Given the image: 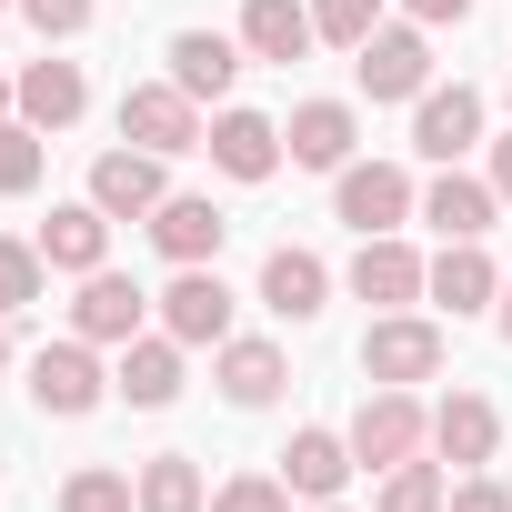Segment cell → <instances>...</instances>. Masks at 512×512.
<instances>
[{
	"label": "cell",
	"mask_w": 512,
	"mask_h": 512,
	"mask_svg": "<svg viewBox=\"0 0 512 512\" xmlns=\"http://www.w3.org/2000/svg\"><path fill=\"white\" fill-rule=\"evenodd\" d=\"M121 141H141V151L181 161V151H201V141H211V121H201V101H191L181 81H131V91H121Z\"/></svg>",
	"instance_id": "6da1fadb"
},
{
	"label": "cell",
	"mask_w": 512,
	"mask_h": 512,
	"mask_svg": "<svg viewBox=\"0 0 512 512\" xmlns=\"http://www.w3.org/2000/svg\"><path fill=\"white\" fill-rule=\"evenodd\" d=\"M332 211L372 241V231H402V221L422 211V191H412L402 161H342V171H332Z\"/></svg>",
	"instance_id": "7a4b0ae2"
},
{
	"label": "cell",
	"mask_w": 512,
	"mask_h": 512,
	"mask_svg": "<svg viewBox=\"0 0 512 512\" xmlns=\"http://www.w3.org/2000/svg\"><path fill=\"white\" fill-rule=\"evenodd\" d=\"M442 322H422V312H382L372 332H362V382H392V392H412V382H432L442 372Z\"/></svg>",
	"instance_id": "3957f363"
},
{
	"label": "cell",
	"mask_w": 512,
	"mask_h": 512,
	"mask_svg": "<svg viewBox=\"0 0 512 512\" xmlns=\"http://www.w3.org/2000/svg\"><path fill=\"white\" fill-rule=\"evenodd\" d=\"M422 442H432V412H422L412 392L372 382V392H362V412H352V462H362V472H392V462H412Z\"/></svg>",
	"instance_id": "277c9868"
},
{
	"label": "cell",
	"mask_w": 512,
	"mask_h": 512,
	"mask_svg": "<svg viewBox=\"0 0 512 512\" xmlns=\"http://www.w3.org/2000/svg\"><path fill=\"white\" fill-rule=\"evenodd\" d=\"M352 71H362L372 101H422V91H432V41H422V21H382V31L352 51Z\"/></svg>",
	"instance_id": "5b68a950"
},
{
	"label": "cell",
	"mask_w": 512,
	"mask_h": 512,
	"mask_svg": "<svg viewBox=\"0 0 512 512\" xmlns=\"http://www.w3.org/2000/svg\"><path fill=\"white\" fill-rule=\"evenodd\" d=\"M151 312H161V332H171L181 352H201V342L221 352V342H231V282H221L211 262H191V272H171V292H161Z\"/></svg>",
	"instance_id": "8992f818"
},
{
	"label": "cell",
	"mask_w": 512,
	"mask_h": 512,
	"mask_svg": "<svg viewBox=\"0 0 512 512\" xmlns=\"http://www.w3.org/2000/svg\"><path fill=\"white\" fill-rule=\"evenodd\" d=\"M91 352H101V342H81V332H71V342H41V352H31V402H41V412H61V422L101 412L111 372H101Z\"/></svg>",
	"instance_id": "52a82bcc"
},
{
	"label": "cell",
	"mask_w": 512,
	"mask_h": 512,
	"mask_svg": "<svg viewBox=\"0 0 512 512\" xmlns=\"http://www.w3.org/2000/svg\"><path fill=\"white\" fill-rule=\"evenodd\" d=\"M422 282H432V262H422L402 231H372V241L352 251V292H362L372 312H412V302H422Z\"/></svg>",
	"instance_id": "ba28073f"
},
{
	"label": "cell",
	"mask_w": 512,
	"mask_h": 512,
	"mask_svg": "<svg viewBox=\"0 0 512 512\" xmlns=\"http://www.w3.org/2000/svg\"><path fill=\"white\" fill-rule=\"evenodd\" d=\"M91 201H101L111 221H151V211L171 201V181H161V151H141V141L101 151V161H91Z\"/></svg>",
	"instance_id": "9c48e42d"
},
{
	"label": "cell",
	"mask_w": 512,
	"mask_h": 512,
	"mask_svg": "<svg viewBox=\"0 0 512 512\" xmlns=\"http://www.w3.org/2000/svg\"><path fill=\"white\" fill-rule=\"evenodd\" d=\"M141 322H151V292H141V282H121L111 262L81 272V302H71V332H81V342H111V352H121V342H141Z\"/></svg>",
	"instance_id": "30bf717a"
},
{
	"label": "cell",
	"mask_w": 512,
	"mask_h": 512,
	"mask_svg": "<svg viewBox=\"0 0 512 512\" xmlns=\"http://www.w3.org/2000/svg\"><path fill=\"white\" fill-rule=\"evenodd\" d=\"M412 151L442 161V171H452L462 151H482V91H462V81H452V91H422V101H412Z\"/></svg>",
	"instance_id": "8fae6325"
},
{
	"label": "cell",
	"mask_w": 512,
	"mask_h": 512,
	"mask_svg": "<svg viewBox=\"0 0 512 512\" xmlns=\"http://www.w3.org/2000/svg\"><path fill=\"white\" fill-rule=\"evenodd\" d=\"M151 241H161V262H171V272H191V262H221L231 221H221V201H201V191H171V201L151 211Z\"/></svg>",
	"instance_id": "7c38bea8"
},
{
	"label": "cell",
	"mask_w": 512,
	"mask_h": 512,
	"mask_svg": "<svg viewBox=\"0 0 512 512\" xmlns=\"http://www.w3.org/2000/svg\"><path fill=\"white\" fill-rule=\"evenodd\" d=\"M211 382H221L231 412H272L282 382H292V362H282V342H221L211 352Z\"/></svg>",
	"instance_id": "4fadbf2b"
},
{
	"label": "cell",
	"mask_w": 512,
	"mask_h": 512,
	"mask_svg": "<svg viewBox=\"0 0 512 512\" xmlns=\"http://www.w3.org/2000/svg\"><path fill=\"white\" fill-rule=\"evenodd\" d=\"M422 302H442L452 322H462V312H492V302H502L492 251H482V241H442V251H432V282H422Z\"/></svg>",
	"instance_id": "5bb4252c"
},
{
	"label": "cell",
	"mask_w": 512,
	"mask_h": 512,
	"mask_svg": "<svg viewBox=\"0 0 512 512\" xmlns=\"http://www.w3.org/2000/svg\"><path fill=\"white\" fill-rule=\"evenodd\" d=\"M81 111H91V81H81V61H61V41H51V51L21 71V121H31V131H71Z\"/></svg>",
	"instance_id": "9a60e30c"
},
{
	"label": "cell",
	"mask_w": 512,
	"mask_h": 512,
	"mask_svg": "<svg viewBox=\"0 0 512 512\" xmlns=\"http://www.w3.org/2000/svg\"><path fill=\"white\" fill-rule=\"evenodd\" d=\"M111 392H121L131 412H171V402H181V342H171V332H141V342H121V372H111Z\"/></svg>",
	"instance_id": "2e32d148"
},
{
	"label": "cell",
	"mask_w": 512,
	"mask_h": 512,
	"mask_svg": "<svg viewBox=\"0 0 512 512\" xmlns=\"http://www.w3.org/2000/svg\"><path fill=\"white\" fill-rule=\"evenodd\" d=\"M362 462H352V432H292V452H282V482H292V502H342V482H352Z\"/></svg>",
	"instance_id": "e0dca14e"
},
{
	"label": "cell",
	"mask_w": 512,
	"mask_h": 512,
	"mask_svg": "<svg viewBox=\"0 0 512 512\" xmlns=\"http://www.w3.org/2000/svg\"><path fill=\"white\" fill-rule=\"evenodd\" d=\"M201 151H211V161H221L231 181H272V171L292 161V151H282V121H262V111H221Z\"/></svg>",
	"instance_id": "ac0fdd59"
},
{
	"label": "cell",
	"mask_w": 512,
	"mask_h": 512,
	"mask_svg": "<svg viewBox=\"0 0 512 512\" xmlns=\"http://www.w3.org/2000/svg\"><path fill=\"white\" fill-rule=\"evenodd\" d=\"M322 302H332V272H322V251H272L262 262V312L272 322H322Z\"/></svg>",
	"instance_id": "d6986e66"
},
{
	"label": "cell",
	"mask_w": 512,
	"mask_h": 512,
	"mask_svg": "<svg viewBox=\"0 0 512 512\" xmlns=\"http://www.w3.org/2000/svg\"><path fill=\"white\" fill-rule=\"evenodd\" d=\"M241 31H171V81L191 91V101H221L231 81H241Z\"/></svg>",
	"instance_id": "ffe728a7"
},
{
	"label": "cell",
	"mask_w": 512,
	"mask_h": 512,
	"mask_svg": "<svg viewBox=\"0 0 512 512\" xmlns=\"http://www.w3.org/2000/svg\"><path fill=\"white\" fill-rule=\"evenodd\" d=\"M352 141H362L352 101H302V111L282 121V151H292L302 171H342V161H352Z\"/></svg>",
	"instance_id": "44dd1931"
},
{
	"label": "cell",
	"mask_w": 512,
	"mask_h": 512,
	"mask_svg": "<svg viewBox=\"0 0 512 512\" xmlns=\"http://www.w3.org/2000/svg\"><path fill=\"white\" fill-rule=\"evenodd\" d=\"M492 442H502V412H492L482 392H442V402H432V452H442V462L482 472V462H492Z\"/></svg>",
	"instance_id": "7402d4cb"
},
{
	"label": "cell",
	"mask_w": 512,
	"mask_h": 512,
	"mask_svg": "<svg viewBox=\"0 0 512 512\" xmlns=\"http://www.w3.org/2000/svg\"><path fill=\"white\" fill-rule=\"evenodd\" d=\"M41 262H51V272H101V262H111V211H101V201H61V211L41 221Z\"/></svg>",
	"instance_id": "603a6c76"
},
{
	"label": "cell",
	"mask_w": 512,
	"mask_h": 512,
	"mask_svg": "<svg viewBox=\"0 0 512 512\" xmlns=\"http://www.w3.org/2000/svg\"><path fill=\"white\" fill-rule=\"evenodd\" d=\"M492 211H502V191H492V181H472L462 161L422 191V221H432L442 241H482V231H492Z\"/></svg>",
	"instance_id": "cb8c5ba5"
},
{
	"label": "cell",
	"mask_w": 512,
	"mask_h": 512,
	"mask_svg": "<svg viewBox=\"0 0 512 512\" xmlns=\"http://www.w3.org/2000/svg\"><path fill=\"white\" fill-rule=\"evenodd\" d=\"M312 41H322V31H312L302 0H241V51H251V61H282V71H292Z\"/></svg>",
	"instance_id": "d4e9b609"
},
{
	"label": "cell",
	"mask_w": 512,
	"mask_h": 512,
	"mask_svg": "<svg viewBox=\"0 0 512 512\" xmlns=\"http://www.w3.org/2000/svg\"><path fill=\"white\" fill-rule=\"evenodd\" d=\"M131 482H141V512H211V482H201L191 452H151Z\"/></svg>",
	"instance_id": "484cf974"
},
{
	"label": "cell",
	"mask_w": 512,
	"mask_h": 512,
	"mask_svg": "<svg viewBox=\"0 0 512 512\" xmlns=\"http://www.w3.org/2000/svg\"><path fill=\"white\" fill-rule=\"evenodd\" d=\"M61 512H141V482L111 472V462H81V472L61 482Z\"/></svg>",
	"instance_id": "4316f807"
},
{
	"label": "cell",
	"mask_w": 512,
	"mask_h": 512,
	"mask_svg": "<svg viewBox=\"0 0 512 512\" xmlns=\"http://www.w3.org/2000/svg\"><path fill=\"white\" fill-rule=\"evenodd\" d=\"M442 492H452V482H442V462H422V452H412V462H392V472H382L372 512H442Z\"/></svg>",
	"instance_id": "83f0119b"
},
{
	"label": "cell",
	"mask_w": 512,
	"mask_h": 512,
	"mask_svg": "<svg viewBox=\"0 0 512 512\" xmlns=\"http://www.w3.org/2000/svg\"><path fill=\"white\" fill-rule=\"evenodd\" d=\"M51 131H31V121H0V201H21V191H41V151Z\"/></svg>",
	"instance_id": "f1b7e54d"
},
{
	"label": "cell",
	"mask_w": 512,
	"mask_h": 512,
	"mask_svg": "<svg viewBox=\"0 0 512 512\" xmlns=\"http://www.w3.org/2000/svg\"><path fill=\"white\" fill-rule=\"evenodd\" d=\"M41 272H51V262H41V241H11V231H0V312H11V322L41 302Z\"/></svg>",
	"instance_id": "f546056e"
},
{
	"label": "cell",
	"mask_w": 512,
	"mask_h": 512,
	"mask_svg": "<svg viewBox=\"0 0 512 512\" xmlns=\"http://www.w3.org/2000/svg\"><path fill=\"white\" fill-rule=\"evenodd\" d=\"M312 31H322L332 51H362V41L382 31V0H312Z\"/></svg>",
	"instance_id": "4dcf8cb0"
},
{
	"label": "cell",
	"mask_w": 512,
	"mask_h": 512,
	"mask_svg": "<svg viewBox=\"0 0 512 512\" xmlns=\"http://www.w3.org/2000/svg\"><path fill=\"white\" fill-rule=\"evenodd\" d=\"M211 512H292V482H282V472H231V482L211 492Z\"/></svg>",
	"instance_id": "1f68e13d"
},
{
	"label": "cell",
	"mask_w": 512,
	"mask_h": 512,
	"mask_svg": "<svg viewBox=\"0 0 512 512\" xmlns=\"http://www.w3.org/2000/svg\"><path fill=\"white\" fill-rule=\"evenodd\" d=\"M91 11H101V0H21V21H31L41 41H81V31H91Z\"/></svg>",
	"instance_id": "d6a6232c"
},
{
	"label": "cell",
	"mask_w": 512,
	"mask_h": 512,
	"mask_svg": "<svg viewBox=\"0 0 512 512\" xmlns=\"http://www.w3.org/2000/svg\"><path fill=\"white\" fill-rule=\"evenodd\" d=\"M442 512H512V492H502L492 472H462V482L442 492Z\"/></svg>",
	"instance_id": "836d02e7"
},
{
	"label": "cell",
	"mask_w": 512,
	"mask_h": 512,
	"mask_svg": "<svg viewBox=\"0 0 512 512\" xmlns=\"http://www.w3.org/2000/svg\"><path fill=\"white\" fill-rule=\"evenodd\" d=\"M402 11H412L422 31H442V21H472V0H402Z\"/></svg>",
	"instance_id": "e575fe53"
},
{
	"label": "cell",
	"mask_w": 512,
	"mask_h": 512,
	"mask_svg": "<svg viewBox=\"0 0 512 512\" xmlns=\"http://www.w3.org/2000/svg\"><path fill=\"white\" fill-rule=\"evenodd\" d=\"M492 191H502V201H512V131H502V141H492Z\"/></svg>",
	"instance_id": "d590c367"
},
{
	"label": "cell",
	"mask_w": 512,
	"mask_h": 512,
	"mask_svg": "<svg viewBox=\"0 0 512 512\" xmlns=\"http://www.w3.org/2000/svg\"><path fill=\"white\" fill-rule=\"evenodd\" d=\"M11 111H21V81H11V71H0V121H11Z\"/></svg>",
	"instance_id": "8d00e7d4"
},
{
	"label": "cell",
	"mask_w": 512,
	"mask_h": 512,
	"mask_svg": "<svg viewBox=\"0 0 512 512\" xmlns=\"http://www.w3.org/2000/svg\"><path fill=\"white\" fill-rule=\"evenodd\" d=\"M492 322H502V342H512V282H502V302H492Z\"/></svg>",
	"instance_id": "74e56055"
},
{
	"label": "cell",
	"mask_w": 512,
	"mask_h": 512,
	"mask_svg": "<svg viewBox=\"0 0 512 512\" xmlns=\"http://www.w3.org/2000/svg\"><path fill=\"white\" fill-rule=\"evenodd\" d=\"M11 352H21V342H11V312H0V372H11Z\"/></svg>",
	"instance_id": "f35d334b"
},
{
	"label": "cell",
	"mask_w": 512,
	"mask_h": 512,
	"mask_svg": "<svg viewBox=\"0 0 512 512\" xmlns=\"http://www.w3.org/2000/svg\"><path fill=\"white\" fill-rule=\"evenodd\" d=\"M302 512H342V502H302Z\"/></svg>",
	"instance_id": "ab89813d"
},
{
	"label": "cell",
	"mask_w": 512,
	"mask_h": 512,
	"mask_svg": "<svg viewBox=\"0 0 512 512\" xmlns=\"http://www.w3.org/2000/svg\"><path fill=\"white\" fill-rule=\"evenodd\" d=\"M0 11H21V0H0Z\"/></svg>",
	"instance_id": "60d3db41"
}]
</instances>
